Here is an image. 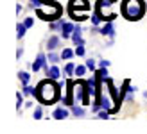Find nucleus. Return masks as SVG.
<instances>
[{"label": "nucleus", "mask_w": 147, "mask_h": 134, "mask_svg": "<svg viewBox=\"0 0 147 134\" xmlns=\"http://www.w3.org/2000/svg\"><path fill=\"white\" fill-rule=\"evenodd\" d=\"M25 32H27V27H25L24 21H20V23L16 25V38H18V40H22V38L25 36Z\"/></svg>", "instance_id": "aec40b11"}, {"label": "nucleus", "mask_w": 147, "mask_h": 134, "mask_svg": "<svg viewBox=\"0 0 147 134\" xmlns=\"http://www.w3.org/2000/svg\"><path fill=\"white\" fill-rule=\"evenodd\" d=\"M109 115H111V113H109L108 109H100L99 113H97V116H99V118H102V120H108V118H109Z\"/></svg>", "instance_id": "bb28decb"}, {"label": "nucleus", "mask_w": 147, "mask_h": 134, "mask_svg": "<svg viewBox=\"0 0 147 134\" xmlns=\"http://www.w3.org/2000/svg\"><path fill=\"white\" fill-rule=\"evenodd\" d=\"M18 79H20L22 84H29V82H31V73L25 72V70H22V72H18Z\"/></svg>", "instance_id": "f3484780"}, {"label": "nucleus", "mask_w": 147, "mask_h": 134, "mask_svg": "<svg viewBox=\"0 0 147 134\" xmlns=\"http://www.w3.org/2000/svg\"><path fill=\"white\" fill-rule=\"evenodd\" d=\"M74 29H76V23H72V21H65L63 27H61V38L63 40H72Z\"/></svg>", "instance_id": "6e6552de"}, {"label": "nucleus", "mask_w": 147, "mask_h": 134, "mask_svg": "<svg viewBox=\"0 0 147 134\" xmlns=\"http://www.w3.org/2000/svg\"><path fill=\"white\" fill-rule=\"evenodd\" d=\"M22 93H24L25 96L32 95L34 98H36V95H38V88H34V86H31V84H24V88H22Z\"/></svg>", "instance_id": "2eb2a0df"}, {"label": "nucleus", "mask_w": 147, "mask_h": 134, "mask_svg": "<svg viewBox=\"0 0 147 134\" xmlns=\"http://www.w3.org/2000/svg\"><path fill=\"white\" fill-rule=\"evenodd\" d=\"M119 4V0H97L95 2V11L100 14L102 21H113L117 18V14L111 13V7Z\"/></svg>", "instance_id": "39448f33"}, {"label": "nucleus", "mask_w": 147, "mask_h": 134, "mask_svg": "<svg viewBox=\"0 0 147 134\" xmlns=\"http://www.w3.org/2000/svg\"><path fill=\"white\" fill-rule=\"evenodd\" d=\"M147 4L144 0H122L120 4V14L129 21H138L145 16Z\"/></svg>", "instance_id": "f03ea898"}, {"label": "nucleus", "mask_w": 147, "mask_h": 134, "mask_svg": "<svg viewBox=\"0 0 147 134\" xmlns=\"http://www.w3.org/2000/svg\"><path fill=\"white\" fill-rule=\"evenodd\" d=\"M45 75L49 77V79H54V80H59L61 79V70L57 68V66L54 64V66H50V68L45 72Z\"/></svg>", "instance_id": "9b49d317"}, {"label": "nucleus", "mask_w": 147, "mask_h": 134, "mask_svg": "<svg viewBox=\"0 0 147 134\" xmlns=\"http://www.w3.org/2000/svg\"><path fill=\"white\" fill-rule=\"evenodd\" d=\"M74 57H76V50L74 48H63L61 50V59L63 61H70Z\"/></svg>", "instance_id": "dca6fc26"}, {"label": "nucleus", "mask_w": 147, "mask_h": 134, "mask_svg": "<svg viewBox=\"0 0 147 134\" xmlns=\"http://www.w3.org/2000/svg\"><path fill=\"white\" fill-rule=\"evenodd\" d=\"M90 21H92L95 27H99L100 23H104V21H102V18H100V14H99L97 11H93V13L90 14Z\"/></svg>", "instance_id": "6ab92c4d"}, {"label": "nucleus", "mask_w": 147, "mask_h": 134, "mask_svg": "<svg viewBox=\"0 0 147 134\" xmlns=\"http://www.w3.org/2000/svg\"><path fill=\"white\" fill-rule=\"evenodd\" d=\"M29 4H31V7H34V9H38V7L41 5V0H29Z\"/></svg>", "instance_id": "c85d7f7f"}, {"label": "nucleus", "mask_w": 147, "mask_h": 134, "mask_svg": "<svg viewBox=\"0 0 147 134\" xmlns=\"http://www.w3.org/2000/svg\"><path fill=\"white\" fill-rule=\"evenodd\" d=\"M76 56H77V57H84V56H86L84 45H76Z\"/></svg>", "instance_id": "393cba45"}, {"label": "nucleus", "mask_w": 147, "mask_h": 134, "mask_svg": "<svg viewBox=\"0 0 147 134\" xmlns=\"http://www.w3.org/2000/svg\"><path fill=\"white\" fill-rule=\"evenodd\" d=\"M99 34L109 38V45H111L113 40H115V25H113V21H104V23H102V27L99 29Z\"/></svg>", "instance_id": "423d86ee"}, {"label": "nucleus", "mask_w": 147, "mask_h": 134, "mask_svg": "<svg viewBox=\"0 0 147 134\" xmlns=\"http://www.w3.org/2000/svg\"><path fill=\"white\" fill-rule=\"evenodd\" d=\"M68 13H70V16L77 21H83L86 18H90L88 16V13H90V2H88V0H70L68 2Z\"/></svg>", "instance_id": "20e7f679"}, {"label": "nucleus", "mask_w": 147, "mask_h": 134, "mask_svg": "<svg viewBox=\"0 0 147 134\" xmlns=\"http://www.w3.org/2000/svg\"><path fill=\"white\" fill-rule=\"evenodd\" d=\"M38 88V95H36V98H38L41 104H54L61 98L59 96V89L63 88L61 84H56V80L54 79H45V80H41V82L36 86Z\"/></svg>", "instance_id": "f257e3e1"}, {"label": "nucleus", "mask_w": 147, "mask_h": 134, "mask_svg": "<svg viewBox=\"0 0 147 134\" xmlns=\"http://www.w3.org/2000/svg\"><path fill=\"white\" fill-rule=\"evenodd\" d=\"M47 61H49V57L43 54V52H40L38 56H36V59L31 63V68H32V72H40V70H43V66L47 64Z\"/></svg>", "instance_id": "0eeeda50"}, {"label": "nucleus", "mask_w": 147, "mask_h": 134, "mask_svg": "<svg viewBox=\"0 0 147 134\" xmlns=\"http://www.w3.org/2000/svg\"><path fill=\"white\" fill-rule=\"evenodd\" d=\"M97 66H106V68H108V66H109V61H108V59H100Z\"/></svg>", "instance_id": "c756f323"}, {"label": "nucleus", "mask_w": 147, "mask_h": 134, "mask_svg": "<svg viewBox=\"0 0 147 134\" xmlns=\"http://www.w3.org/2000/svg\"><path fill=\"white\" fill-rule=\"evenodd\" d=\"M76 63H72V61H68L67 64H65V68H63V73L67 77H72V75H76Z\"/></svg>", "instance_id": "ddd939ff"}, {"label": "nucleus", "mask_w": 147, "mask_h": 134, "mask_svg": "<svg viewBox=\"0 0 147 134\" xmlns=\"http://www.w3.org/2000/svg\"><path fill=\"white\" fill-rule=\"evenodd\" d=\"M24 96H25V95L22 93V91H18V93H16V109H18V111H20L22 107L25 106V102H24Z\"/></svg>", "instance_id": "5701e85b"}, {"label": "nucleus", "mask_w": 147, "mask_h": 134, "mask_svg": "<svg viewBox=\"0 0 147 134\" xmlns=\"http://www.w3.org/2000/svg\"><path fill=\"white\" fill-rule=\"evenodd\" d=\"M41 4L45 5V7H38L36 9V14L41 18V20H45V21H54V20H59L61 18V13H63V7L54 2V0H41Z\"/></svg>", "instance_id": "7ed1b4c3"}, {"label": "nucleus", "mask_w": 147, "mask_h": 134, "mask_svg": "<svg viewBox=\"0 0 147 134\" xmlns=\"http://www.w3.org/2000/svg\"><path fill=\"white\" fill-rule=\"evenodd\" d=\"M86 70H88L86 64H77V66H76V77H84Z\"/></svg>", "instance_id": "4be33fe9"}, {"label": "nucleus", "mask_w": 147, "mask_h": 134, "mask_svg": "<svg viewBox=\"0 0 147 134\" xmlns=\"http://www.w3.org/2000/svg\"><path fill=\"white\" fill-rule=\"evenodd\" d=\"M59 45H61V38H59V36H50V38L47 40V50L49 52L50 50H56Z\"/></svg>", "instance_id": "f8f14e48"}, {"label": "nucleus", "mask_w": 147, "mask_h": 134, "mask_svg": "<svg viewBox=\"0 0 147 134\" xmlns=\"http://www.w3.org/2000/svg\"><path fill=\"white\" fill-rule=\"evenodd\" d=\"M32 118H34V120H41V118H43V107L41 106H38L32 111Z\"/></svg>", "instance_id": "b1692460"}, {"label": "nucleus", "mask_w": 147, "mask_h": 134, "mask_svg": "<svg viewBox=\"0 0 147 134\" xmlns=\"http://www.w3.org/2000/svg\"><path fill=\"white\" fill-rule=\"evenodd\" d=\"M24 23H25V27H27V29H31V27L34 25V18H32V16H27V18L24 20Z\"/></svg>", "instance_id": "cd10ccee"}, {"label": "nucleus", "mask_w": 147, "mask_h": 134, "mask_svg": "<svg viewBox=\"0 0 147 134\" xmlns=\"http://www.w3.org/2000/svg\"><path fill=\"white\" fill-rule=\"evenodd\" d=\"M70 111H72V115L76 116V118H83V116L86 115V109H84L83 106H77V104H74Z\"/></svg>", "instance_id": "4468645a"}, {"label": "nucleus", "mask_w": 147, "mask_h": 134, "mask_svg": "<svg viewBox=\"0 0 147 134\" xmlns=\"http://www.w3.org/2000/svg\"><path fill=\"white\" fill-rule=\"evenodd\" d=\"M72 41L74 45H84V40H83V27L79 23H76V29H74V34H72Z\"/></svg>", "instance_id": "9d476101"}, {"label": "nucleus", "mask_w": 147, "mask_h": 134, "mask_svg": "<svg viewBox=\"0 0 147 134\" xmlns=\"http://www.w3.org/2000/svg\"><path fill=\"white\" fill-rule=\"evenodd\" d=\"M22 56H24V48H18V52H16V59H20Z\"/></svg>", "instance_id": "7c9ffc66"}, {"label": "nucleus", "mask_w": 147, "mask_h": 134, "mask_svg": "<svg viewBox=\"0 0 147 134\" xmlns=\"http://www.w3.org/2000/svg\"><path fill=\"white\" fill-rule=\"evenodd\" d=\"M84 64L88 66V70H90V72H95V70L99 68V66H97V63H95L93 59H86V63H84Z\"/></svg>", "instance_id": "a878e982"}, {"label": "nucleus", "mask_w": 147, "mask_h": 134, "mask_svg": "<svg viewBox=\"0 0 147 134\" xmlns=\"http://www.w3.org/2000/svg\"><path fill=\"white\" fill-rule=\"evenodd\" d=\"M47 57H49V61L52 63V64H57L59 61H63V59H61V54H56L54 50H50L49 54H47Z\"/></svg>", "instance_id": "a211bd4d"}, {"label": "nucleus", "mask_w": 147, "mask_h": 134, "mask_svg": "<svg viewBox=\"0 0 147 134\" xmlns=\"http://www.w3.org/2000/svg\"><path fill=\"white\" fill-rule=\"evenodd\" d=\"M63 23L65 21L59 18V20H54V21H50V25H49V29L50 31H61V27H63Z\"/></svg>", "instance_id": "412c9836"}, {"label": "nucleus", "mask_w": 147, "mask_h": 134, "mask_svg": "<svg viewBox=\"0 0 147 134\" xmlns=\"http://www.w3.org/2000/svg\"><path fill=\"white\" fill-rule=\"evenodd\" d=\"M72 113V111H68L67 107H61V106H57L54 111H52V118L54 120H65V118H68V115Z\"/></svg>", "instance_id": "1a4fd4ad"}, {"label": "nucleus", "mask_w": 147, "mask_h": 134, "mask_svg": "<svg viewBox=\"0 0 147 134\" xmlns=\"http://www.w3.org/2000/svg\"><path fill=\"white\" fill-rule=\"evenodd\" d=\"M20 13H22V5L18 4V5H16V14H20Z\"/></svg>", "instance_id": "2f4dec72"}]
</instances>
